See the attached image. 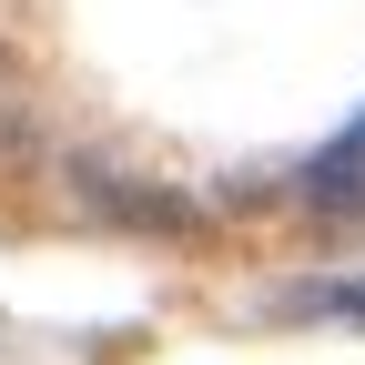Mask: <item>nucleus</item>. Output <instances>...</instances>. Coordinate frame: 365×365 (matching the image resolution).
Instances as JSON below:
<instances>
[{
	"mask_svg": "<svg viewBox=\"0 0 365 365\" xmlns=\"http://www.w3.org/2000/svg\"><path fill=\"white\" fill-rule=\"evenodd\" d=\"M304 325H365V274H335V284H304L294 294Z\"/></svg>",
	"mask_w": 365,
	"mask_h": 365,
	"instance_id": "4",
	"label": "nucleus"
},
{
	"mask_svg": "<svg viewBox=\"0 0 365 365\" xmlns=\"http://www.w3.org/2000/svg\"><path fill=\"white\" fill-rule=\"evenodd\" d=\"M81 193H91V213L153 223V234H193V203H173V193H143V182H112V173H81Z\"/></svg>",
	"mask_w": 365,
	"mask_h": 365,
	"instance_id": "3",
	"label": "nucleus"
},
{
	"mask_svg": "<svg viewBox=\"0 0 365 365\" xmlns=\"http://www.w3.org/2000/svg\"><path fill=\"white\" fill-rule=\"evenodd\" d=\"M31 153H41V91H31L21 51L0 41V173H21Z\"/></svg>",
	"mask_w": 365,
	"mask_h": 365,
	"instance_id": "2",
	"label": "nucleus"
},
{
	"mask_svg": "<svg viewBox=\"0 0 365 365\" xmlns=\"http://www.w3.org/2000/svg\"><path fill=\"white\" fill-rule=\"evenodd\" d=\"M304 203H314V213H345V223L365 213V122H345L335 143L304 163Z\"/></svg>",
	"mask_w": 365,
	"mask_h": 365,
	"instance_id": "1",
	"label": "nucleus"
}]
</instances>
